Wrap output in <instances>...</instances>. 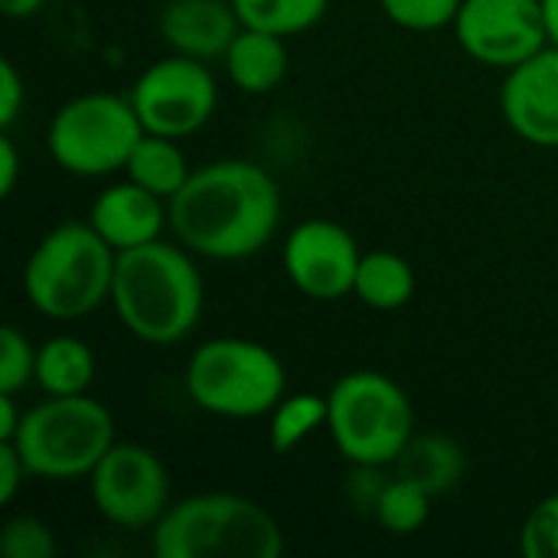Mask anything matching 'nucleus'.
<instances>
[{"label": "nucleus", "instance_id": "obj_1", "mask_svg": "<svg viewBox=\"0 0 558 558\" xmlns=\"http://www.w3.org/2000/svg\"><path fill=\"white\" fill-rule=\"evenodd\" d=\"M170 229L183 248L213 262L262 252L281 222V190L252 160H216L190 173L167 199Z\"/></svg>", "mask_w": 558, "mask_h": 558}, {"label": "nucleus", "instance_id": "obj_2", "mask_svg": "<svg viewBox=\"0 0 558 558\" xmlns=\"http://www.w3.org/2000/svg\"><path fill=\"white\" fill-rule=\"evenodd\" d=\"M111 304L141 343L170 347L183 340L203 314V278L193 252L160 239L118 252Z\"/></svg>", "mask_w": 558, "mask_h": 558}, {"label": "nucleus", "instance_id": "obj_3", "mask_svg": "<svg viewBox=\"0 0 558 558\" xmlns=\"http://www.w3.org/2000/svg\"><path fill=\"white\" fill-rule=\"evenodd\" d=\"M281 549L278 520L239 494H193L154 526L157 558H278Z\"/></svg>", "mask_w": 558, "mask_h": 558}, {"label": "nucleus", "instance_id": "obj_4", "mask_svg": "<svg viewBox=\"0 0 558 558\" xmlns=\"http://www.w3.org/2000/svg\"><path fill=\"white\" fill-rule=\"evenodd\" d=\"M118 252L92 222H62L33 248L23 288L29 304L52 320H75L111 301Z\"/></svg>", "mask_w": 558, "mask_h": 558}, {"label": "nucleus", "instance_id": "obj_5", "mask_svg": "<svg viewBox=\"0 0 558 558\" xmlns=\"http://www.w3.org/2000/svg\"><path fill=\"white\" fill-rule=\"evenodd\" d=\"M327 432L350 464L389 468L415 435V409L405 389L376 369H356L327 396Z\"/></svg>", "mask_w": 558, "mask_h": 558}, {"label": "nucleus", "instance_id": "obj_6", "mask_svg": "<svg viewBox=\"0 0 558 558\" xmlns=\"http://www.w3.org/2000/svg\"><path fill=\"white\" fill-rule=\"evenodd\" d=\"M13 445L33 477H88L114 445V418L92 396H46L23 412Z\"/></svg>", "mask_w": 558, "mask_h": 558}, {"label": "nucleus", "instance_id": "obj_7", "mask_svg": "<svg viewBox=\"0 0 558 558\" xmlns=\"http://www.w3.org/2000/svg\"><path fill=\"white\" fill-rule=\"evenodd\" d=\"M190 399L219 418H262L288 396L284 363L265 343L216 337L186 363Z\"/></svg>", "mask_w": 558, "mask_h": 558}, {"label": "nucleus", "instance_id": "obj_8", "mask_svg": "<svg viewBox=\"0 0 558 558\" xmlns=\"http://www.w3.org/2000/svg\"><path fill=\"white\" fill-rule=\"evenodd\" d=\"M144 124L131 98L88 92L65 101L49 124V154L52 160L75 177H105L124 170Z\"/></svg>", "mask_w": 558, "mask_h": 558}, {"label": "nucleus", "instance_id": "obj_9", "mask_svg": "<svg viewBox=\"0 0 558 558\" xmlns=\"http://www.w3.org/2000/svg\"><path fill=\"white\" fill-rule=\"evenodd\" d=\"M216 101L219 88L209 65L180 52L144 69L131 88V105L144 131L177 141L209 124Z\"/></svg>", "mask_w": 558, "mask_h": 558}, {"label": "nucleus", "instance_id": "obj_10", "mask_svg": "<svg viewBox=\"0 0 558 558\" xmlns=\"http://www.w3.org/2000/svg\"><path fill=\"white\" fill-rule=\"evenodd\" d=\"M95 510L121 530H147L170 510V474L144 445H111L88 474Z\"/></svg>", "mask_w": 558, "mask_h": 558}, {"label": "nucleus", "instance_id": "obj_11", "mask_svg": "<svg viewBox=\"0 0 558 558\" xmlns=\"http://www.w3.org/2000/svg\"><path fill=\"white\" fill-rule=\"evenodd\" d=\"M451 26L461 49L490 69H513L549 46L543 0H464Z\"/></svg>", "mask_w": 558, "mask_h": 558}, {"label": "nucleus", "instance_id": "obj_12", "mask_svg": "<svg viewBox=\"0 0 558 558\" xmlns=\"http://www.w3.org/2000/svg\"><path fill=\"white\" fill-rule=\"evenodd\" d=\"M363 252L356 239L330 219H307L284 242V271L311 301H340L353 294Z\"/></svg>", "mask_w": 558, "mask_h": 558}, {"label": "nucleus", "instance_id": "obj_13", "mask_svg": "<svg viewBox=\"0 0 558 558\" xmlns=\"http://www.w3.org/2000/svg\"><path fill=\"white\" fill-rule=\"evenodd\" d=\"M500 108L517 137L533 147H558V46H543L507 69Z\"/></svg>", "mask_w": 558, "mask_h": 558}, {"label": "nucleus", "instance_id": "obj_14", "mask_svg": "<svg viewBox=\"0 0 558 558\" xmlns=\"http://www.w3.org/2000/svg\"><path fill=\"white\" fill-rule=\"evenodd\" d=\"M242 20L232 0H170L160 13V36L180 56L209 62L226 56Z\"/></svg>", "mask_w": 558, "mask_h": 558}, {"label": "nucleus", "instance_id": "obj_15", "mask_svg": "<svg viewBox=\"0 0 558 558\" xmlns=\"http://www.w3.org/2000/svg\"><path fill=\"white\" fill-rule=\"evenodd\" d=\"M88 222L114 252H124V248L160 239L163 226H170V213L157 193L128 180L98 193V199L92 203Z\"/></svg>", "mask_w": 558, "mask_h": 558}, {"label": "nucleus", "instance_id": "obj_16", "mask_svg": "<svg viewBox=\"0 0 558 558\" xmlns=\"http://www.w3.org/2000/svg\"><path fill=\"white\" fill-rule=\"evenodd\" d=\"M226 72L245 95H268L288 75V46L284 36L242 26L232 46L226 49Z\"/></svg>", "mask_w": 558, "mask_h": 558}, {"label": "nucleus", "instance_id": "obj_17", "mask_svg": "<svg viewBox=\"0 0 558 558\" xmlns=\"http://www.w3.org/2000/svg\"><path fill=\"white\" fill-rule=\"evenodd\" d=\"M468 471L464 448L448 435H412L396 461V474L418 484L425 494H451Z\"/></svg>", "mask_w": 558, "mask_h": 558}, {"label": "nucleus", "instance_id": "obj_18", "mask_svg": "<svg viewBox=\"0 0 558 558\" xmlns=\"http://www.w3.org/2000/svg\"><path fill=\"white\" fill-rule=\"evenodd\" d=\"M353 294L373 311H399L415 298V268L396 252H366L356 271Z\"/></svg>", "mask_w": 558, "mask_h": 558}, {"label": "nucleus", "instance_id": "obj_19", "mask_svg": "<svg viewBox=\"0 0 558 558\" xmlns=\"http://www.w3.org/2000/svg\"><path fill=\"white\" fill-rule=\"evenodd\" d=\"M95 379V356L78 337H52L36 350L33 383L46 396H82Z\"/></svg>", "mask_w": 558, "mask_h": 558}, {"label": "nucleus", "instance_id": "obj_20", "mask_svg": "<svg viewBox=\"0 0 558 558\" xmlns=\"http://www.w3.org/2000/svg\"><path fill=\"white\" fill-rule=\"evenodd\" d=\"M128 180H134L137 186L157 193L160 199H170L173 193H180V186L190 180V163L183 147L177 144V137H163V134H144L124 167Z\"/></svg>", "mask_w": 558, "mask_h": 558}, {"label": "nucleus", "instance_id": "obj_21", "mask_svg": "<svg viewBox=\"0 0 558 558\" xmlns=\"http://www.w3.org/2000/svg\"><path fill=\"white\" fill-rule=\"evenodd\" d=\"M327 396L314 392H291L271 409V425H268V445L275 454L294 451L304 438H311L317 428H327Z\"/></svg>", "mask_w": 558, "mask_h": 558}, {"label": "nucleus", "instance_id": "obj_22", "mask_svg": "<svg viewBox=\"0 0 558 558\" xmlns=\"http://www.w3.org/2000/svg\"><path fill=\"white\" fill-rule=\"evenodd\" d=\"M232 7L242 26L278 33V36H294L320 23L330 0H232Z\"/></svg>", "mask_w": 558, "mask_h": 558}, {"label": "nucleus", "instance_id": "obj_23", "mask_svg": "<svg viewBox=\"0 0 558 558\" xmlns=\"http://www.w3.org/2000/svg\"><path fill=\"white\" fill-rule=\"evenodd\" d=\"M432 494H425L418 484L405 481V477H392L376 504V523L392 533V536H412L418 533L425 523H428V513H432Z\"/></svg>", "mask_w": 558, "mask_h": 558}, {"label": "nucleus", "instance_id": "obj_24", "mask_svg": "<svg viewBox=\"0 0 558 558\" xmlns=\"http://www.w3.org/2000/svg\"><path fill=\"white\" fill-rule=\"evenodd\" d=\"M33 376H36V350L26 340V333L7 324L0 330V392L16 396L33 383Z\"/></svg>", "mask_w": 558, "mask_h": 558}, {"label": "nucleus", "instance_id": "obj_25", "mask_svg": "<svg viewBox=\"0 0 558 558\" xmlns=\"http://www.w3.org/2000/svg\"><path fill=\"white\" fill-rule=\"evenodd\" d=\"M461 3H464V0H379L383 13H386L396 26H402V29H418V33L441 29V26L454 23Z\"/></svg>", "mask_w": 558, "mask_h": 558}, {"label": "nucleus", "instance_id": "obj_26", "mask_svg": "<svg viewBox=\"0 0 558 558\" xmlns=\"http://www.w3.org/2000/svg\"><path fill=\"white\" fill-rule=\"evenodd\" d=\"M0 553L3 558H52L56 536L36 517H13L0 530Z\"/></svg>", "mask_w": 558, "mask_h": 558}, {"label": "nucleus", "instance_id": "obj_27", "mask_svg": "<svg viewBox=\"0 0 558 558\" xmlns=\"http://www.w3.org/2000/svg\"><path fill=\"white\" fill-rule=\"evenodd\" d=\"M520 549L526 558H558V494L543 497L520 533Z\"/></svg>", "mask_w": 558, "mask_h": 558}, {"label": "nucleus", "instance_id": "obj_28", "mask_svg": "<svg viewBox=\"0 0 558 558\" xmlns=\"http://www.w3.org/2000/svg\"><path fill=\"white\" fill-rule=\"evenodd\" d=\"M386 477H383V468H369V464H353V474H350V504L356 510H366V513H376V504L386 490Z\"/></svg>", "mask_w": 558, "mask_h": 558}, {"label": "nucleus", "instance_id": "obj_29", "mask_svg": "<svg viewBox=\"0 0 558 558\" xmlns=\"http://www.w3.org/2000/svg\"><path fill=\"white\" fill-rule=\"evenodd\" d=\"M23 108V78L10 59H0V124L10 128Z\"/></svg>", "mask_w": 558, "mask_h": 558}, {"label": "nucleus", "instance_id": "obj_30", "mask_svg": "<svg viewBox=\"0 0 558 558\" xmlns=\"http://www.w3.org/2000/svg\"><path fill=\"white\" fill-rule=\"evenodd\" d=\"M26 464L16 451L13 441H0V504H10L20 490V484L26 481Z\"/></svg>", "mask_w": 558, "mask_h": 558}, {"label": "nucleus", "instance_id": "obj_31", "mask_svg": "<svg viewBox=\"0 0 558 558\" xmlns=\"http://www.w3.org/2000/svg\"><path fill=\"white\" fill-rule=\"evenodd\" d=\"M16 177H20V157H16V147L10 137H0V193L10 196L13 186H16Z\"/></svg>", "mask_w": 558, "mask_h": 558}, {"label": "nucleus", "instance_id": "obj_32", "mask_svg": "<svg viewBox=\"0 0 558 558\" xmlns=\"http://www.w3.org/2000/svg\"><path fill=\"white\" fill-rule=\"evenodd\" d=\"M20 422H23V415L16 412L13 396L0 392V441H13V435H16Z\"/></svg>", "mask_w": 558, "mask_h": 558}, {"label": "nucleus", "instance_id": "obj_33", "mask_svg": "<svg viewBox=\"0 0 558 558\" xmlns=\"http://www.w3.org/2000/svg\"><path fill=\"white\" fill-rule=\"evenodd\" d=\"M43 3H46V0H0V10H3V16H10V20H26V16H33L36 10H43Z\"/></svg>", "mask_w": 558, "mask_h": 558}, {"label": "nucleus", "instance_id": "obj_34", "mask_svg": "<svg viewBox=\"0 0 558 558\" xmlns=\"http://www.w3.org/2000/svg\"><path fill=\"white\" fill-rule=\"evenodd\" d=\"M543 20H546L549 43L558 46V0H543Z\"/></svg>", "mask_w": 558, "mask_h": 558}]
</instances>
